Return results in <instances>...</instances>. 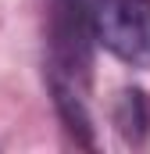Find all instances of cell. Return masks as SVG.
Here are the masks:
<instances>
[{
  "label": "cell",
  "instance_id": "obj_1",
  "mask_svg": "<svg viewBox=\"0 0 150 154\" xmlns=\"http://www.w3.org/2000/svg\"><path fill=\"white\" fill-rule=\"evenodd\" d=\"M93 39L129 68H150V0H75Z\"/></svg>",
  "mask_w": 150,
  "mask_h": 154
},
{
  "label": "cell",
  "instance_id": "obj_2",
  "mask_svg": "<svg viewBox=\"0 0 150 154\" xmlns=\"http://www.w3.org/2000/svg\"><path fill=\"white\" fill-rule=\"evenodd\" d=\"M114 122H118V129H122L125 140L140 143V140L147 136V129H150V104H147V97H143L140 90H125L122 100H118V108H114Z\"/></svg>",
  "mask_w": 150,
  "mask_h": 154
}]
</instances>
